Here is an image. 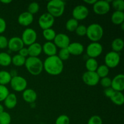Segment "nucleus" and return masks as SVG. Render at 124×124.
<instances>
[{"instance_id":"20e7f679","label":"nucleus","mask_w":124,"mask_h":124,"mask_svg":"<svg viewBox=\"0 0 124 124\" xmlns=\"http://www.w3.org/2000/svg\"><path fill=\"white\" fill-rule=\"evenodd\" d=\"M104 35L102 27L98 23H93L87 27L86 36L92 42H99Z\"/></svg>"},{"instance_id":"ddd939ff","label":"nucleus","mask_w":124,"mask_h":124,"mask_svg":"<svg viewBox=\"0 0 124 124\" xmlns=\"http://www.w3.org/2000/svg\"><path fill=\"white\" fill-rule=\"evenodd\" d=\"M53 43L57 48H59L60 49L67 48L70 44V38L65 33L56 34L53 40Z\"/></svg>"},{"instance_id":"cd10ccee","label":"nucleus","mask_w":124,"mask_h":124,"mask_svg":"<svg viewBox=\"0 0 124 124\" xmlns=\"http://www.w3.org/2000/svg\"><path fill=\"white\" fill-rule=\"evenodd\" d=\"M42 35L45 39L48 42H53L56 35V33L52 28L46 29L42 31Z\"/></svg>"},{"instance_id":"f03ea898","label":"nucleus","mask_w":124,"mask_h":124,"mask_svg":"<svg viewBox=\"0 0 124 124\" xmlns=\"http://www.w3.org/2000/svg\"><path fill=\"white\" fill-rule=\"evenodd\" d=\"M24 65L29 73L33 76L39 75L44 70L43 62L38 57H27Z\"/></svg>"},{"instance_id":"dca6fc26","label":"nucleus","mask_w":124,"mask_h":124,"mask_svg":"<svg viewBox=\"0 0 124 124\" xmlns=\"http://www.w3.org/2000/svg\"><path fill=\"white\" fill-rule=\"evenodd\" d=\"M67 49L70 55L79 56L81 55L84 52V47L81 43L78 42H70L68 46Z\"/></svg>"},{"instance_id":"0eeeda50","label":"nucleus","mask_w":124,"mask_h":124,"mask_svg":"<svg viewBox=\"0 0 124 124\" xmlns=\"http://www.w3.org/2000/svg\"><path fill=\"white\" fill-rule=\"evenodd\" d=\"M121 61V56L119 53L116 52H109L105 54L104 58L105 65H107L109 69H113L116 67L119 64Z\"/></svg>"},{"instance_id":"e433bc0d","label":"nucleus","mask_w":124,"mask_h":124,"mask_svg":"<svg viewBox=\"0 0 124 124\" xmlns=\"http://www.w3.org/2000/svg\"><path fill=\"white\" fill-rule=\"evenodd\" d=\"M9 93V90L6 86L0 85V102L4 101Z\"/></svg>"},{"instance_id":"f8f14e48","label":"nucleus","mask_w":124,"mask_h":124,"mask_svg":"<svg viewBox=\"0 0 124 124\" xmlns=\"http://www.w3.org/2000/svg\"><path fill=\"white\" fill-rule=\"evenodd\" d=\"M54 23V18L47 12L43 13L38 19L39 25L43 30L52 28Z\"/></svg>"},{"instance_id":"58836bf2","label":"nucleus","mask_w":124,"mask_h":124,"mask_svg":"<svg viewBox=\"0 0 124 124\" xmlns=\"http://www.w3.org/2000/svg\"><path fill=\"white\" fill-rule=\"evenodd\" d=\"M76 35L79 36H85L87 33V27L84 25H79L75 30Z\"/></svg>"},{"instance_id":"a18cd8bd","label":"nucleus","mask_w":124,"mask_h":124,"mask_svg":"<svg viewBox=\"0 0 124 124\" xmlns=\"http://www.w3.org/2000/svg\"><path fill=\"white\" fill-rule=\"evenodd\" d=\"M96 1L97 0H84V2L85 4H87L92 5L93 6L96 2Z\"/></svg>"},{"instance_id":"c9c22d12","label":"nucleus","mask_w":124,"mask_h":124,"mask_svg":"<svg viewBox=\"0 0 124 124\" xmlns=\"http://www.w3.org/2000/svg\"><path fill=\"white\" fill-rule=\"evenodd\" d=\"M70 118L67 115H61L57 117L55 124H70Z\"/></svg>"},{"instance_id":"423d86ee","label":"nucleus","mask_w":124,"mask_h":124,"mask_svg":"<svg viewBox=\"0 0 124 124\" xmlns=\"http://www.w3.org/2000/svg\"><path fill=\"white\" fill-rule=\"evenodd\" d=\"M10 84L12 89L15 92H23L27 87V81L24 77L18 75L12 78Z\"/></svg>"},{"instance_id":"ea45409f","label":"nucleus","mask_w":124,"mask_h":124,"mask_svg":"<svg viewBox=\"0 0 124 124\" xmlns=\"http://www.w3.org/2000/svg\"><path fill=\"white\" fill-rule=\"evenodd\" d=\"M99 82H100L102 87H104V88H108V87H111V79L107 76V77L103 78H101Z\"/></svg>"},{"instance_id":"393cba45","label":"nucleus","mask_w":124,"mask_h":124,"mask_svg":"<svg viewBox=\"0 0 124 124\" xmlns=\"http://www.w3.org/2000/svg\"><path fill=\"white\" fill-rule=\"evenodd\" d=\"M12 64V56L6 52L0 53V65L8 67Z\"/></svg>"},{"instance_id":"bb28decb","label":"nucleus","mask_w":124,"mask_h":124,"mask_svg":"<svg viewBox=\"0 0 124 124\" xmlns=\"http://www.w3.org/2000/svg\"><path fill=\"white\" fill-rule=\"evenodd\" d=\"M12 76L8 71L6 70H1L0 71V85H5L10 84Z\"/></svg>"},{"instance_id":"2f4dec72","label":"nucleus","mask_w":124,"mask_h":124,"mask_svg":"<svg viewBox=\"0 0 124 124\" xmlns=\"http://www.w3.org/2000/svg\"><path fill=\"white\" fill-rule=\"evenodd\" d=\"M111 6L115 11L124 12V0H114L111 1Z\"/></svg>"},{"instance_id":"a878e982","label":"nucleus","mask_w":124,"mask_h":124,"mask_svg":"<svg viewBox=\"0 0 124 124\" xmlns=\"http://www.w3.org/2000/svg\"><path fill=\"white\" fill-rule=\"evenodd\" d=\"M98 62L94 58H88L85 62V67L88 71H96L98 67Z\"/></svg>"},{"instance_id":"c756f323","label":"nucleus","mask_w":124,"mask_h":124,"mask_svg":"<svg viewBox=\"0 0 124 124\" xmlns=\"http://www.w3.org/2000/svg\"><path fill=\"white\" fill-rule=\"evenodd\" d=\"M96 72L98 74V76L100 78V79L103 78L108 76V75L110 72V69L105 64H102V65L98 66Z\"/></svg>"},{"instance_id":"9d476101","label":"nucleus","mask_w":124,"mask_h":124,"mask_svg":"<svg viewBox=\"0 0 124 124\" xmlns=\"http://www.w3.org/2000/svg\"><path fill=\"white\" fill-rule=\"evenodd\" d=\"M82 79L85 84L92 87L98 85L100 81V78L96 71H85L82 75Z\"/></svg>"},{"instance_id":"412c9836","label":"nucleus","mask_w":124,"mask_h":124,"mask_svg":"<svg viewBox=\"0 0 124 124\" xmlns=\"http://www.w3.org/2000/svg\"><path fill=\"white\" fill-rule=\"evenodd\" d=\"M4 106L8 109H13L18 104V99L15 93H9L4 101Z\"/></svg>"},{"instance_id":"9b49d317","label":"nucleus","mask_w":124,"mask_h":124,"mask_svg":"<svg viewBox=\"0 0 124 124\" xmlns=\"http://www.w3.org/2000/svg\"><path fill=\"white\" fill-rule=\"evenodd\" d=\"M89 15V10L84 5H78L73 9V18L79 21H82L85 19Z\"/></svg>"},{"instance_id":"c85d7f7f","label":"nucleus","mask_w":124,"mask_h":124,"mask_svg":"<svg viewBox=\"0 0 124 124\" xmlns=\"http://www.w3.org/2000/svg\"><path fill=\"white\" fill-rule=\"evenodd\" d=\"M25 60L26 58L17 54L12 57V64L16 67H21L25 65Z\"/></svg>"},{"instance_id":"09e8293b","label":"nucleus","mask_w":124,"mask_h":124,"mask_svg":"<svg viewBox=\"0 0 124 124\" xmlns=\"http://www.w3.org/2000/svg\"><path fill=\"white\" fill-rule=\"evenodd\" d=\"M4 111V108L3 105L2 104H0V114H1Z\"/></svg>"},{"instance_id":"49530a36","label":"nucleus","mask_w":124,"mask_h":124,"mask_svg":"<svg viewBox=\"0 0 124 124\" xmlns=\"http://www.w3.org/2000/svg\"><path fill=\"white\" fill-rule=\"evenodd\" d=\"M12 78L15 77V76H18V73H17V71L16 70H12L10 71V72H9Z\"/></svg>"},{"instance_id":"f3484780","label":"nucleus","mask_w":124,"mask_h":124,"mask_svg":"<svg viewBox=\"0 0 124 124\" xmlns=\"http://www.w3.org/2000/svg\"><path fill=\"white\" fill-rule=\"evenodd\" d=\"M34 20L33 15L27 11L21 13L18 18V22L21 25L27 27L32 24Z\"/></svg>"},{"instance_id":"1a4fd4ad","label":"nucleus","mask_w":124,"mask_h":124,"mask_svg":"<svg viewBox=\"0 0 124 124\" xmlns=\"http://www.w3.org/2000/svg\"><path fill=\"white\" fill-rule=\"evenodd\" d=\"M37 36V33L34 29L27 28L24 30L21 38L25 46H29L36 42Z\"/></svg>"},{"instance_id":"4c0bfd02","label":"nucleus","mask_w":124,"mask_h":124,"mask_svg":"<svg viewBox=\"0 0 124 124\" xmlns=\"http://www.w3.org/2000/svg\"><path fill=\"white\" fill-rule=\"evenodd\" d=\"M102 119L98 115H94L90 117L87 124H102Z\"/></svg>"},{"instance_id":"4468645a","label":"nucleus","mask_w":124,"mask_h":124,"mask_svg":"<svg viewBox=\"0 0 124 124\" xmlns=\"http://www.w3.org/2000/svg\"><path fill=\"white\" fill-rule=\"evenodd\" d=\"M24 44L21 38L17 36L11 38L8 41V48L13 52H18L24 47Z\"/></svg>"},{"instance_id":"f257e3e1","label":"nucleus","mask_w":124,"mask_h":124,"mask_svg":"<svg viewBox=\"0 0 124 124\" xmlns=\"http://www.w3.org/2000/svg\"><path fill=\"white\" fill-rule=\"evenodd\" d=\"M44 70L52 76H58L64 70V63L56 55L48 56L43 62Z\"/></svg>"},{"instance_id":"6e6552de","label":"nucleus","mask_w":124,"mask_h":124,"mask_svg":"<svg viewBox=\"0 0 124 124\" xmlns=\"http://www.w3.org/2000/svg\"><path fill=\"white\" fill-rule=\"evenodd\" d=\"M103 52V47L99 42H92L86 48V53L88 58H94L99 56Z\"/></svg>"},{"instance_id":"5701e85b","label":"nucleus","mask_w":124,"mask_h":124,"mask_svg":"<svg viewBox=\"0 0 124 124\" xmlns=\"http://www.w3.org/2000/svg\"><path fill=\"white\" fill-rule=\"evenodd\" d=\"M110 99L111 102L116 105L121 106L124 103V95L122 92L115 91Z\"/></svg>"},{"instance_id":"4be33fe9","label":"nucleus","mask_w":124,"mask_h":124,"mask_svg":"<svg viewBox=\"0 0 124 124\" xmlns=\"http://www.w3.org/2000/svg\"><path fill=\"white\" fill-rule=\"evenodd\" d=\"M111 20L115 25H121L124 23V12L115 11L111 15Z\"/></svg>"},{"instance_id":"b1692460","label":"nucleus","mask_w":124,"mask_h":124,"mask_svg":"<svg viewBox=\"0 0 124 124\" xmlns=\"http://www.w3.org/2000/svg\"><path fill=\"white\" fill-rule=\"evenodd\" d=\"M111 46L113 52L119 53L123 50L124 47V40L122 38H117L112 41Z\"/></svg>"},{"instance_id":"a19ab883","label":"nucleus","mask_w":124,"mask_h":124,"mask_svg":"<svg viewBox=\"0 0 124 124\" xmlns=\"http://www.w3.org/2000/svg\"><path fill=\"white\" fill-rule=\"evenodd\" d=\"M8 39L4 35H0V49H5L8 46Z\"/></svg>"},{"instance_id":"37998d69","label":"nucleus","mask_w":124,"mask_h":124,"mask_svg":"<svg viewBox=\"0 0 124 124\" xmlns=\"http://www.w3.org/2000/svg\"><path fill=\"white\" fill-rule=\"evenodd\" d=\"M114 92L115 91H114V90L111 87H108V88H106L104 89V93L107 98H110L113 94V93H114Z\"/></svg>"},{"instance_id":"72a5a7b5","label":"nucleus","mask_w":124,"mask_h":124,"mask_svg":"<svg viewBox=\"0 0 124 124\" xmlns=\"http://www.w3.org/2000/svg\"><path fill=\"white\" fill-rule=\"evenodd\" d=\"M11 116L8 113L4 111L0 114V124H10Z\"/></svg>"},{"instance_id":"c03bdc74","label":"nucleus","mask_w":124,"mask_h":124,"mask_svg":"<svg viewBox=\"0 0 124 124\" xmlns=\"http://www.w3.org/2000/svg\"><path fill=\"white\" fill-rule=\"evenodd\" d=\"M18 54L19 55L22 56L23 57H24V58H27V57H29V52H28V49L26 47H23V48L20 50L18 52Z\"/></svg>"},{"instance_id":"473e14b6","label":"nucleus","mask_w":124,"mask_h":124,"mask_svg":"<svg viewBox=\"0 0 124 124\" xmlns=\"http://www.w3.org/2000/svg\"><path fill=\"white\" fill-rule=\"evenodd\" d=\"M27 12L31 15H35L37 13L39 10V5L36 2H32L29 4L28 6Z\"/></svg>"},{"instance_id":"a211bd4d","label":"nucleus","mask_w":124,"mask_h":124,"mask_svg":"<svg viewBox=\"0 0 124 124\" xmlns=\"http://www.w3.org/2000/svg\"><path fill=\"white\" fill-rule=\"evenodd\" d=\"M23 98L25 102L33 104L37 99V93L34 90L26 88L23 92Z\"/></svg>"},{"instance_id":"39448f33","label":"nucleus","mask_w":124,"mask_h":124,"mask_svg":"<svg viewBox=\"0 0 124 124\" xmlns=\"http://www.w3.org/2000/svg\"><path fill=\"white\" fill-rule=\"evenodd\" d=\"M112 1L108 0H100L96 1V2L93 5V10L96 14L98 15H104L110 12V2Z\"/></svg>"},{"instance_id":"7ed1b4c3","label":"nucleus","mask_w":124,"mask_h":124,"mask_svg":"<svg viewBox=\"0 0 124 124\" xmlns=\"http://www.w3.org/2000/svg\"><path fill=\"white\" fill-rule=\"evenodd\" d=\"M65 2L62 0H51L47 4V13L54 18L60 17L64 14Z\"/></svg>"},{"instance_id":"79ce46f5","label":"nucleus","mask_w":124,"mask_h":124,"mask_svg":"<svg viewBox=\"0 0 124 124\" xmlns=\"http://www.w3.org/2000/svg\"><path fill=\"white\" fill-rule=\"evenodd\" d=\"M7 28V24H6V21L4 19L0 17V34H2L6 31Z\"/></svg>"},{"instance_id":"6ab92c4d","label":"nucleus","mask_w":124,"mask_h":124,"mask_svg":"<svg viewBox=\"0 0 124 124\" xmlns=\"http://www.w3.org/2000/svg\"><path fill=\"white\" fill-rule=\"evenodd\" d=\"M42 52H44L46 55L48 56H52L56 55L57 49L56 46L54 45L53 42H48L47 41L45 42L42 46Z\"/></svg>"},{"instance_id":"7c9ffc66","label":"nucleus","mask_w":124,"mask_h":124,"mask_svg":"<svg viewBox=\"0 0 124 124\" xmlns=\"http://www.w3.org/2000/svg\"><path fill=\"white\" fill-rule=\"evenodd\" d=\"M79 25V23L77 20L75 19L74 18H70L67 21L65 24V28L67 30L70 32L75 31L76 28Z\"/></svg>"},{"instance_id":"f704fd0d","label":"nucleus","mask_w":124,"mask_h":124,"mask_svg":"<svg viewBox=\"0 0 124 124\" xmlns=\"http://www.w3.org/2000/svg\"><path fill=\"white\" fill-rule=\"evenodd\" d=\"M57 56L59 57V58L61 60H62L63 61H66L67 59H69V58H70V54L69 53V50H68L67 48H61L59 51L58 55Z\"/></svg>"},{"instance_id":"de8ad7c7","label":"nucleus","mask_w":124,"mask_h":124,"mask_svg":"<svg viewBox=\"0 0 124 124\" xmlns=\"http://www.w3.org/2000/svg\"><path fill=\"white\" fill-rule=\"evenodd\" d=\"M0 2L2 4H8L11 3L12 1L11 0H2Z\"/></svg>"},{"instance_id":"2eb2a0df","label":"nucleus","mask_w":124,"mask_h":124,"mask_svg":"<svg viewBox=\"0 0 124 124\" xmlns=\"http://www.w3.org/2000/svg\"><path fill=\"white\" fill-rule=\"evenodd\" d=\"M111 87L116 92H122L124 90V75L119 74L111 79Z\"/></svg>"},{"instance_id":"aec40b11","label":"nucleus","mask_w":124,"mask_h":124,"mask_svg":"<svg viewBox=\"0 0 124 124\" xmlns=\"http://www.w3.org/2000/svg\"><path fill=\"white\" fill-rule=\"evenodd\" d=\"M29 56L38 57L42 52V46L39 42H35L30 46H28Z\"/></svg>"}]
</instances>
